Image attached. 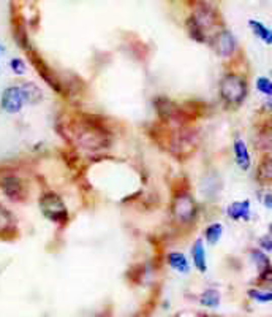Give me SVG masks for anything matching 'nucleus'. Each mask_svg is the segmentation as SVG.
I'll list each match as a JSON object with an SVG mask.
<instances>
[{"mask_svg":"<svg viewBox=\"0 0 272 317\" xmlns=\"http://www.w3.org/2000/svg\"><path fill=\"white\" fill-rule=\"evenodd\" d=\"M220 96L229 105H241L247 97V83L236 73H228L220 81Z\"/></svg>","mask_w":272,"mask_h":317,"instance_id":"nucleus-1","label":"nucleus"},{"mask_svg":"<svg viewBox=\"0 0 272 317\" xmlns=\"http://www.w3.org/2000/svg\"><path fill=\"white\" fill-rule=\"evenodd\" d=\"M40 208L43 211L45 217L53 220L56 224H63L68 219V209L63 203L62 198L54 192H46L40 198Z\"/></svg>","mask_w":272,"mask_h":317,"instance_id":"nucleus-2","label":"nucleus"},{"mask_svg":"<svg viewBox=\"0 0 272 317\" xmlns=\"http://www.w3.org/2000/svg\"><path fill=\"white\" fill-rule=\"evenodd\" d=\"M76 138H77V143H80V146H83L84 149H90V151L103 149L108 144V140L103 135L101 129L90 125L89 122H84L83 127L76 132Z\"/></svg>","mask_w":272,"mask_h":317,"instance_id":"nucleus-3","label":"nucleus"},{"mask_svg":"<svg viewBox=\"0 0 272 317\" xmlns=\"http://www.w3.org/2000/svg\"><path fill=\"white\" fill-rule=\"evenodd\" d=\"M173 213L177 220L180 222H190L197 216V203L193 200V197L187 192L179 194L174 198L173 203Z\"/></svg>","mask_w":272,"mask_h":317,"instance_id":"nucleus-4","label":"nucleus"},{"mask_svg":"<svg viewBox=\"0 0 272 317\" xmlns=\"http://www.w3.org/2000/svg\"><path fill=\"white\" fill-rule=\"evenodd\" d=\"M0 105H2V110L7 111V113H11V114L19 113L22 110V107L25 105L21 86L7 87L4 90V94H2V100H0Z\"/></svg>","mask_w":272,"mask_h":317,"instance_id":"nucleus-5","label":"nucleus"},{"mask_svg":"<svg viewBox=\"0 0 272 317\" xmlns=\"http://www.w3.org/2000/svg\"><path fill=\"white\" fill-rule=\"evenodd\" d=\"M236 38L229 30L218 32L214 38V49L220 57H231L236 51Z\"/></svg>","mask_w":272,"mask_h":317,"instance_id":"nucleus-6","label":"nucleus"},{"mask_svg":"<svg viewBox=\"0 0 272 317\" xmlns=\"http://www.w3.org/2000/svg\"><path fill=\"white\" fill-rule=\"evenodd\" d=\"M0 187L5 192L7 197H10L11 200H22L24 197V186L19 178L16 176H7L0 182Z\"/></svg>","mask_w":272,"mask_h":317,"instance_id":"nucleus-7","label":"nucleus"},{"mask_svg":"<svg viewBox=\"0 0 272 317\" xmlns=\"http://www.w3.org/2000/svg\"><path fill=\"white\" fill-rule=\"evenodd\" d=\"M250 200L232 202L226 208V216L232 220H250Z\"/></svg>","mask_w":272,"mask_h":317,"instance_id":"nucleus-8","label":"nucleus"},{"mask_svg":"<svg viewBox=\"0 0 272 317\" xmlns=\"http://www.w3.org/2000/svg\"><path fill=\"white\" fill-rule=\"evenodd\" d=\"M232 151H235V158H236L238 167L244 171H247L252 165V161H250V152L245 141L242 138H236L235 144H232Z\"/></svg>","mask_w":272,"mask_h":317,"instance_id":"nucleus-9","label":"nucleus"},{"mask_svg":"<svg viewBox=\"0 0 272 317\" xmlns=\"http://www.w3.org/2000/svg\"><path fill=\"white\" fill-rule=\"evenodd\" d=\"M191 257H193V265L197 267L198 271L206 273L207 270V262H206V249H204V241L201 238L193 243L191 246Z\"/></svg>","mask_w":272,"mask_h":317,"instance_id":"nucleus-10","label":"nucleus"},{"mask_svg":"<svg viewBox=\"0 0 272 317\" xmlns=\"http://www.w3.org/2000/svg\"><path fill=\"white\" fill-rule=\"evenodd\" d=\"M249 27L252 29V32L256 38H260L263 43L272 46V29H269L267 25H264L261 21H256V19L249 21Z\"/></svg>","mask_w":272,"mask_h":317,"instance_id":"nucleus-11","label":"nucleus"},{"mask_svg":"<svg viewBox=\"0 0 272 317\" xmlns=\"http://www.w3.org/2000/svg\"><path fill=\"white\" fill-rule=\"evenodd\" d=\"M168 265L180 274H188V271H190V263H188L187 257L182 252H170L168 254Z\"/></svg>","mask_w":272,"mask_h":317,"instance_id":"nucleus-12","label":"nucleus"},{"mask_svg":"<svg viewBox=\"0 0 272 317\" xmlns=\"http://www.w3.org/2000/svg\"><path fill=\"white\" fill-rule=\"evenodd\" d=\"M21 90H22V96H24L25 103L33 105V103H38V102L43 100L42 89L38 87L36 84H33V83H24L21 86Z\"/></svg>","mask_w":272,"mask_h":317,"instance_id":"nucleus-13","label":"nucleus"},{"mask_svg":"<svg viewBox=\"0 0 272 317\" xmlns=\"http://www.w3.org/2000/svg\"><path fill=\"white\" fill-rule=\"evenodd\" d=\"M15 224H16V220H15V217H13V214L7 208L0 205V235H5V233L11 232L13 229H15Z\"/></svg>","mask_w":272,"mask_h":317,"instance_id":"nucleus-14","label":"nucleus"},{"mask_svg":"<svg viewBox=\"0 0 272 317\" xmlns=\"http://www.w3.org/2000/svg\"><path fill=\"white\" fill-rule=\"evenodd\" d=\"M223 235V226L220 222H214L211 224L209 227L206 229L204 232V238H206V241L209 243V244H217L220 241V238H222Z\"/></svg>","mask_w":272,"mask_h":317,"instance_id":"nucleus-15","label":"nucleus"},{"mask_svg":"<svg viewBox=\"0 0 272 317\" xmlns=\"http://www.w3.org/2000/svg\"><path fill=\"white\" fill-rule=\"evenodd\" d=\"M200 303L203 306H207V308H217L220 305V294L217 292L215 289H207L201 294Z\"/></svg>","mask_w":272,"mask_h":317,"instance_id":"nucleus-16","label":"nucleus"},{"mask_svg":"<svg viewBox=\"0 0 272 317\" xmlns=\"http://www.w3.org/2000/svg\"><path fill=\"white\" fill-rule=\"evenodd\" d=\"M252 259L255 260V265L258 267V270H260V271H263V270L270 267V262H269L267 256L263 252L261 249H253L252 250Z\"/></svg>","mask_w":272,"mask_h":317,"instance_id":"nucleus-17","label":"nucleus"},{"mask_svg":"<svg viewBox=\"0 0 272 317\" xmlns=\"http://www.w3.org/2000/svg\"><path fill=\"white\" fill-rule=\"evenodd\" d=\"M256 90L261 92L267 99H272V79L266 76H260L256 79Z\"/></svg>","mask_w":272,"mask_h":317,"instance_id":"nucleus-18","label":"nucleus"},{"mask_svg":"<svg viewBox=\"0 0 272 317\" xmlns=\"http://www.w3.org/2000/svg\"><path fill=\"white\" fill-rule=\"evenodd\" d=\"M249 297H252L258 303H269V301H272V292H270V290L252 289V290H249Z\"/></svg>","mask_w":272,"mask_h":317,"instance_id":"nucleus-19","label":"nucleus"},{"mask_svg":"<svg viewBox=\"0 0 272 317\" xmlns=\"http://www.w3.org/2000/svg\"><path fill=\"white\" fill-rule=\"evenodd\" d=\"M258 282H260L263 287H267L269 290H272V268H266L263 271H260V277H258Z\"/></svg>","mask_w":272,"mask_h":317,"instance_id":"nucleus-20","label":"nucleus"},{"mask_svg":"<svg viewBox=\"0 0 272 317\" xmlns=\"http://www.w3.org/2000/svg\"><path fill=\"white\" fill-rule=\"evenodd\" d=\"M10 69L16 75H24L25 73V62L19 57H15L10 60Z\"/></svg>","mask_w":272,"mask_h":317,"instance_id":"nucleus-21","label":"nucleus"},{"mask_svg":"<svg viewBox=\"0 0 272 317\" xmlns=\"http://www.w3.org/2000/svg\"><path fill=\"white\" fill-rule=\"evenodd\" d=\"M260 246L264 249V250H272V235L270 236H264L260 240Z\"/></svg>","mask_w":272,"mask_h":317,"instance_id":"nucleus-22","label":"nucleus"},{"mask_svg":"<svg viewBox=\"0 0 272 317\" xmlns=\"http://www.w3.org/2000/svg\"><path fill=\"white\" fill-rule=\"evenodd\" d=\"M261 202H263V205L267 208V209H272V194H264L263 195V198H261Z\"/></svg>","mask_w":272,"mask_h":317,"instance_id":"nucleus-23","label":"nucleus"},{"mask_svg":"<svg viewBox=\"0 0 272 317\" xmlns=\"http://www.w3.org/2000/svg\"><path fill=\"white\" fill-rule=\"evenodd\" d=\"M0 52H2V46H0Z\"/></svg>","mask_w":272,"mask_h":317,"instance_id":"nucleus-24","label":"nucleus"}]
</instances>
